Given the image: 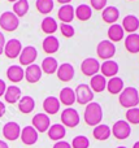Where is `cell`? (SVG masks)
<instances>
[{"mask_svg": "<svg viewBox=\"0 0 139 148\" xmlns=\"http://www.w3.org/2000/svg\"><path fill=\"white\" fill-rule=\"evenodd\" d=\"M85 122L88 126H98L99 123L103 120V109H101V105L99 103L91 101L86 105L85 109Z\"/></svg>", "mask_w": 139, "mask_h": 148, "instance_id": "6da1fadb", "label": "cell"}, {"mask_svg": "<svg viewBox=\"0 0 139 148\" xmlns=\"http://www.w3.org/2000/svg\"><path fill=\"white\" fill-rule=\"evenodd\" d=\"M120 104L124 108H135L139 104V94L138 90L135 87H124V90L120 94V99H118Z\"/></svg>", "mask_w": 139, "mask_h": 148, "instance_id": "7a4b0ae2", "label": "cell"}, {"mask_svg": "<svg viewBox=\"0 0 139 148\" xmlns=\"http://www.w3.org/2000/svg\"><path fill=\"white\" fill-rule=\"evenodd\" d=\"M75 94V101L79 103L81 105H87L88 103H91L94 100V92L90 88L88 84H78L77 88L74 90Z\"/></svg>", "mask_w": 139, "mask_h": 148, "instance_id": "3957f363", "label": "cell"}, {"mask_svg": "<svg viewBox=\"0 0 139 148\" xmlns=\"http://www.w3.org/2000/svg\"><path fill=\"white\" fill-rule=\"evenodd\" d=\"M96 53L101 60H111L116 53V46L108 39H104L96 47Z\"/></svg>", "mask_w": 139, "mask_h": 148, "instance_id": "277c9868", "label": "cell"}, {"mask_svg": "<svg viewBox=\"0 0 139 148\" xmlns=\"http://www.w3.org/2000/svg\"><path fill=\"white\" fill-rule=\"evenodd\" d=\"M20 25V18L13 12H4L0 16V27L5 31H14Z\"/></svg>", "mask_w": 139, "mask_h": 148, "instance_id": "5b68a950", "label": "cell"}, {"mask_svg": "<svg viewBox=\"0 0 139 148\" xmlns=\"http://www.w3.org/2000/svg\"><path fill=\"white\" fill-rule=\"evenodd\" d=\"M61 122L65 127H75L79 123V113L74 108H66L61 113Z\"/></svg>", "mask_w": 139, "mask_h": 148, "instance_id": "8992f818", "label": "cell"}, {"mask_svg": "<svg viewBox=\"0 0 139 148\" xmlns=\"http://www.w3.org/2000/svg\"><path fill=\"white\" fill-rule=\"evenodd\" d=\"M111 131L114 135V138L120 139V140H124V139L130 136V134H131V127H130V125L126 121L120 120V121H117V122H114Z\"/></svg>", "mask_w": 139, "mask_h": 148, "instance_id": "52a82bcc", "label": "cell"}, {"mask_svg": "<svg viewBox=\"0 0 139 148\" xmlns=\"http://www.w3.org/2000/svg\"><path fill=\"white\" fill-rule=\"evenodd\" d=\"M81 70L85 75L87 77H94L95 74H99L100 72V62L98 61L94 57H88V59H85L81 64Z\"/></svg>", "mask_w": 139, "mask_h": 148, "instance_id": "ba28073f", "label": "cell"}, {"mask_svg": "<svg viewBox=\"0 0 139 148\" xmlns=\"http://www.w3.org/2000/svg\"><path fill=\"white\" fill-rule=\"evenodd\" d=\"M36 57H38V51H36L35 47L34 46H26L25 48H22V51H21L18 59H20L21 65L29 66V65L34 64V61L36 60Z\"/></svg>", "mask_w": 139, "mask_h": 148, "instance_id": "9c48e42d", "label": "cell"}, {"mask_svg": "<svg viewBox=\"0 0 139 148\" xmlns=\"http://www.w3.org/2000/svg\"><path fill=\"white\" fill-rule=\"evenodd\" d=\"M31 122H33V127L38 133H46V131H48L49 126H51V120H49L48 114H46V113H36L33 117Z\"/></svg>", "mask_w": 139, "mask_h": 148, "instance_id": "30bf717a", "label": "cell"}, {"mask_svg": "<svg viewBox=\"0 0 139 148\" xmlns=\"http://www.w3.org/2000/svg\"><path fill=\"white\" fill-rule=\"evenodd\" d=\"M22 51V43L18 39H9L4 46V53L8 59H16Z\"/></svg>", "mask_w": 139, "mask_h": 148, "instance_id": "8fae6325", "label": "cell"}, {"mask_svg": "<svg viewBox=\"0 0 139 148\" xmlns=\"http://www.w3.org/2000/svg\"><path fill=\"white\" fill-rule=\"evenodd\" d=\"M3 135L7 140H17L21 135V127L17 122H7L3 126Z\"/></svg>", "mask_w": 139, "mask_h": 148, "instance_id": "7c38bea8", "label": "cell"}, {"mask_svg": "<svg viewBox=\"0 0 139 148\" xmlns=\"http://www.w3.org/2000/svg\"><path fill=\"white\" fill-rule=\"evenodd\" d=\"M21 140L23 144L26 146H33L38 142V131L33 127V126H25L21 130V135H20Z\"/></svg>", "mask_w": 139, "mask_h": 148, "instance_id": "4fadbf2b", "label": "cell"}, {"mask_svg": "<svg viewBox=\"0 0 139 148\" xmlns=\"http://www.w3.org/2000/svg\"><path fill=\"white\" fill-rule=\"evenodd\" d=\"M57 78L62 82H69L74 78V66L69 62H64V64L59 65L57 68Z\"/></svg>", "mask_w": 139, "mask_h": 148, "instance_id": "5bb4252c", "label": "cell"}, {"mask_svg": "<svg viewBox=\"0 0 139 148\" xmlns=\"http://www.w3.org/2000/svg\"><path fill=\"white\" fill-rule=\"evenodd\" d=\"M120 66L116 61L113 60H107L103 64H100V72L103 77H108V78H113L116 77V74L118 73Z\"/></svg>", "mask_w": 139, "mask_h": 148, "instance_id": "9a60e30c", "label": "cell"}, {"mask_svg": "<svg viewBox=\"0 0 139 148\" xmlns=\"http://www.w3.org/2000/svg\"><path fill=\"white\" fill-rule=\"evenodd\" d=\"M42 69L39 65L36 64H31L26 68L25 70V78L29 83H36L39 79L42 78Z\"/></svg>", "mask_w": 139, "mask_h": 148, "instance_id": "2e32d148", "label": "cell"}, {"mask_svg": "<svg viewBox=\"0 0 139 148\" xmlns=\"http://www.w3.org/2000/svg\"><path fill=\"white\" fill-rule=\"evenodd\" d=\"M7 77L10 82L18 83L25 78V70L22 69L21 65H10L7 70Z\"/></svg>", "mask_w": 139, "mask_h": 148, "instance_id": "e0dca14e", "label": "cell"}, {"mask_svg": "<svg viewBox=\"0 0 139 148\" xmlns=\"http://www.w3.org/2000/svg\"><path fill=\"white\" fill-rule=\"evenodd\" d=\"M57 17L61 21V23H70L74 20V8L70 4H65L57 12Z\"/></svg>", "mask_w": 139, "mask_h": 148, "instance_id": "ac0fdd59", "label": "cell"}, {"mask_svg": "<svg viewBox=\"0 0 139 148\" xmlns=\"http://www.w3.org/2000/svg\"><path fill=\"white\" fill-rule=\"evenodd\" d=\"M60 100L55 96H47L43 101V109L46 114H56L60 109Z\"/></svg>", "mask_w": 139, "mask_h": 148, "instance_id": "d6986e66", "label": "cell"}, {"mask_svg": "<svg viewBox=\"0 0 139 148\" xmlns=\"http://www.w3.org/2000/svg\"><path fill=\"white\" fill-rule=\"evenodd\" d=\"M47 133H48L49 139H52L55 142H60L66 134V129H65V126L62 123H55V125L49 126Z\"/></svg>", "mask_w": 139, "mask_h": 148, "instance_id": "ffe728a7", "label": "cell"}, {"mask_svg": "<svg viewBox=\"0 0 139 148\" xmlns=\"http://www.w3.org/2000/svg\"><path fill=\"white\" fill-rule=\"evenodd\" d=\"M118 17H120V10L117 9L116 7H113V5L105 7L103 9V12H101V18L104 20V22L111 23V25L116 23Z\"/></svg>", "mask_w": 139, "mask_h": 148, "instance_id": "44dd1931", "label": "cell"}, {"mask_svg": "<svg viewBox=\"0 0 139 148\" xmlns=\"http://www.w3.org/2000/svg\"><path fill=\"white\" fill-rule=\"evenodd\" d=\"M122 29L124 31L126 30L129 34H134L139 29V18L134 14H127L126 17L122 20Z\"/></svg>", "mask_w": 139, "mask_h": 148, "instance_id": "7402d4cb", "label": "cell"}, {"mask_svg": "<svg viewBox=\"0 0 139 148\" xmlns=\"http://www.w3.org/2000/svg\"><path fill=\"white\" fill-rule=\"evenodd\" d=\"M42 46H43V51L46 52V53L53 55V53H56V52L59 51L60 42H59V39H57L56 36L48 35V36H47V38L43 40Z\"/></svg>", "mask_w": 139, "mask_h": 148, "instance_id": "603a6c76", "label": "cell"}, {"mask_svg": "<svg viewBox=\"0 0 139 148\" xmlns=\"http://www.w3.org/2000/svg\"><path fill=\"white\" fill-rule=\"evenodd\" d=\"M60 103H62L64 105L70 108V105H73L75 103V94L74 90L70 88V87H64V88L60 91V96H59Z\"/></svg>", "mask_w": 139, "mask_h": 148, "instance_id": "cb8c5ba5", "label": "cell"}, {"mask_svg": "<svg viewBox=\"0 0 139 148\" xmlns=\"http://www.w3.org/2000/svg\"><path fill=\"white\" fill-rule=\"evenodd\" d=\"M34 108H35V100H34V97L26 95V96H21V99L18 100V109H20V112L27 114V113L33 112Z\"/></svg>", "mask_w": 139, "mask_h": 148, "instance_id": "d4e9b609", "label": "cell"}, {"mask_svg": "<svg viewBox=\"0 0 139 148\" xmlns=\"http://www.w3.org/2000/svg\"><path fill=\"white\" fill-rule=\"evenodd\" d=\"M92 135L96 140H107V139L112 135L111 127H109L108 125H104V123H99L98 126L94 127Z\"/></svg>", "mask_w": 139, "mask_h": 148, "instance_id": "484cf974", "label": "cell"}, {"mask_svg": "<svg viewBox=\"0 0 139 148\" xmlns=\"http://www.w3.org/2000/svg\"><path fill=\"white\" fill-rule=\"evenodd\" d=\"M90 88L92 90V92H101L107 88V79L105 77H103L101 74H95L94 77H91L90 81Z\"/></svg>", "mask_w": 139, "mask_h": 148, "instance_id": "4316f807", "label": "cell"}, {"mask_svg": "<svg viewBox=\"0 0 139 148\" xmlns=\"http://www.w3.org/2000/svg\"><path fill=\"white\" fill-rule=\"evenodd\" d=\"M4 99H5V101L9 103V104L18 103V100L21 99V88L17 86H8L7 90H5Z\"/></svg>", "mask_w": 139, "mask_h": 148, "instance_id": "83f0119b", "label": "cell"}, {"mask_svg": "<svg viewBox=\"0 0 139 148\" xmlns=\"http://www.w3.org/2000/svg\"><path fill=\"white\" fill-rule=\"evenodd\" d=\"M107 90L109 94L112 95H117L121 94V91L124 90V81L120 77H113L107 82Z\"/></svg>", "mask_w": 139, "mask_h": 148, "instance_id": "f1b7e54d", "label": "cell"}, {"mask_svg": "<svg viewBox=\"0 0 139 148\" xmlns=\"http://www.w3.org/2000/svg\"><path fill=\"white\" fill-rule=\"evenodd\" d=\"M125 48L130 53H138L139 52V34H129L125 39Z\"/></svg>", "mask_w": 139, "mask_h": 148, "instance_id": "f546056e", "label": "cell"}, {"mask_svg": "<svg viewBox=\"0 0 139 148\" xmlns=\"http://www.w3.org/2000/svg\"><path fill=\"white\" fill-rule=\"evenodd\" d=\"M74 16L79 21H88L92 16V8L87 4H79L74 9Z\"/></svg>", "mask_w": 139, "mask_h": 148, "instance_id": "4dcf8cb0", "label": "cell"}, {"mask_svg": "<svg viewBox=\"0 0 139 148\" xmlns=\"http://www.w3.org/2000/svg\"><path fill=\"white\" fill-rule=\"evenodd\" d=\"M57 68H59V62H57V60L55 59V57L52 56H48L46 57V59L42 61V72L46 73V74H53L57 72Z\"/></svg>", "mask_w": 139, "mask_h": 148, "instance_id": "1f68e13d", "label": "cell"}, {"mask_svg": "<svg viewBox=\"0 0 139 148\" xmlns=\"http://www.w3.org/2000/svg\"><path fill=\"white\" fill-rule=\"evenodd\" d=\"M124 33L125 31L120 23H113L108 29V40H111L112 43L113 42H120L121 39H124Z\"/></svg>", "mask_w": 139, "mask_h": 148, "instance_id": "d6a6232c", "label": "cell"}, {"mask_svg": "<svg viewBox=\"0 0 139 148\" xmlns=\"http://www.w3.org/2000/svg\"><path fill=\"white\" fill-rule=\"evenodd\" d=\"M40 27L43 30V33L48 34V35H52L53 33H56V30L59 29V25H57L56 20L53 17H46L40 23Z\"/></svg>", "mask_w": 139, "mask_h": 148, "instance_id": "836d02e7", "label": "cell"}, {"mask_svg": "<svg viewBox=\"0 0 139 148\" xmlns=\"http://www.w3.org/2000/svg\"><path fill=\"white\" fill-rule=\"evenodd\" d=\"M27 12H29V0H17L16 3H13V13L18 18L23 17Z\"/></svg>", "mask_w": 139, "mask_h": 148, "instance_id": "e575fe53", "label": "cell"}, {"mask_svg": "<svg viewBox=\"0 0 139 148\" xmlns=\"http://www.w3.org/2000/svg\"><path fill=\"white\" fill-rule=\"evenodd\" d=\"M35 7L39 13L42 14H48L53 9V0H36Z\"/></svg>", "mask_w": 139, "mask_h": 148, "instance_id": "d590c367", "label": "cell"}, {"mask_svg": "<svg viewBox=\"0 0 139 148\" xmlns=\"http://www.w3.org/2000/svg\"><path fill=\"white\" fill-rule=\"evenodd\" d=\"M126 122L129 123H133V125H138L139 123V108L135 107V108H130L127 109L126 112Z\"/></svg>", "mask_w": 139, "mask_h": 148, "instance_id": "8d00e7d4", "label": "cell"}, {"mask_svg": "<svg viewBox=\"0 0 139 148\" xmlns=\"http://www.w3.org/2000/svg\"><path fill=\"white\" fill-rule=\"evenodd\" d=\"M70 146H72V148H88L90 147V140L85 135H78L73 139Z\"/></svg>", "mask_w": 139, "mask_h": 148, "instance_id": "74e56055", "label": "cell"}, {"mask_svg": "<svg viewBox=\"0 0 139 148\" xmlns=\"http://www.w3.org/2000/svg\"><path fill=\"white\" fill-rule=\"evenodd\" d=\"M59 29L65 38H72V36L75 34L74 27H73L70 23H61V25L59 26Z\"/></svg>", "mask_w": 139, "mask_h": 148, "instance_id": "f35d334b", "label": "cell"}, {"mask_svg": "<svg viewBox=\"0 0 139 148\" xmlns=\"http://www.w3.org/2000/svg\"><path fill=\"white\" fill-rule=\"evenodd\" d=\"M90 7L96 10H103L107 7V0H90Z\"/></svg>", "mask_w": 139, "mask_h": 148, "instance_id": "ab89813d", "label": "cell"}, {"mask_svg": "<svg viewBox=\"0 0 139 148\" xmlns=\"http://www.w3.org/2000/svg\"><path fill=\"white\" fill-rule=\"evenodd\" d=\"M53 148H72V146L65 140H60V142H56V143L53 144Z\"/></svg>", "mask_w": 139, "mask_h": 148, "instance_id": "60d3db41", "label": "cell"}, {"mask_svg": "<svg viewBox=\"0 0 139 148\" xmlns=\"http://www.w3.org/2000/svg\"><path fill=\"white\" fill-rule=\"evenodd\" d=\"M4 46H5V38H4V34L0 31V55L4 53Z\"/></svg>", "mask_w": 139, "mask_h": 148, "instance_id": "b9f144b4", "label": "cell"}, {"mask_svg": "<svg viewBox=\"0 0 139 148\" xmlns=\"http://www.w3.org/2000/svg\"><path fill=\"white\" fill-rule=\"evenodd\" d=\"M5 90H7V84L3 79H0V96H3L5 94Z\"/></svg>", "mask_w": 139, "mask_h": 148, "instance_id": "7bdbcfd3", "label": "cell"}, {"mask_svg": "<svg viewBox=\"0 0 139 148\" xmlns=\"http://www.w3.org/2000/svg\"><path fill=\"white\" fill-rule=\"evenodd\" d=\"M5 114V104L3 101H0V118Z\"/></svg>", "mask_w": 139, "mask_h": 148, "instance_id": "ee69618b", "label": "cell"}, {"mask_svg": "<svg viewBox=\"0 0 139 148\" xmlns=\"http://www.w3.org/2000/svg\"><path fill=\"white\" fill-rule=\"evenodd\" d=\"M0 148H9V147H8V144L4 140H0Z\"/></svg>", "mask_w": 139, "mask_h": 148, "instance_id": "f6af8a7d", "label": "cell"}, {"mask_svg": "<svg viewBox=\"0 0 139 148\" xmlns=\"http://www.w3.org/2000/svg\"><path fill=\"white\" fill-rule=\"evenodd\" d=\"M57 1L60 3V4H62V5H65V4H69L72 0H57Z\"/></svg>", "mask_w": 139, "mask_h": 148, "instance_id": "bcb514c9", "label": "cell"}, {"mask_svg": "<svg viewBox=\"0 0 139 148\" xmlns=\"http://www.w3.org/2000/svg\"><path fill=\"white\" fill-rule=\"evenodd\" d=\"M133 148H139V140H138V142H135L134 146H133Z\"/></svg>", "mask_w": 139, "mask_h": 148, "instance_id": "7dc6e473", "label": "cell"}, {"mask_svg": "<svg viewBox=\"0 0 139 148\" xmlns=\"http://www.w3.org/2000/svg\"><path fill=\"white\" fill-rule=\"evenodd\" d=\"M8 1H10V3H16L17 0H8Z\"/></svg>", "mask_w": 139, "mask_h": 148, "instance_id": "c3c4849f", "label": "cell"}, {"mask_svg": "<svg viewBox=\"0 0 139 148\" xmlns=\"http://www.w3.org/2000/svg\"><path fill=\"white\" fill-rule=\"evenodd\" d=\"M117 148H126V147H124V146H121V147H117Z\"/></svg>", "mask_w": 139, "mask_h": 148, "instance_id": "681fc988", "label": "cell"}, {"mask_svg": "<svg viewBox=\"0 0 139 148\" xmlns=\"http://www.w3.org/2000/svg\"><path fill=\"white\" fill-rule=\"evenodd\" d=\"M138 94H139V91H138Z\"/></svg>", "mask_w": 139, "mask_h": 148, "instance_id": "f907efd6", "label": "cell"}]
</instances>
